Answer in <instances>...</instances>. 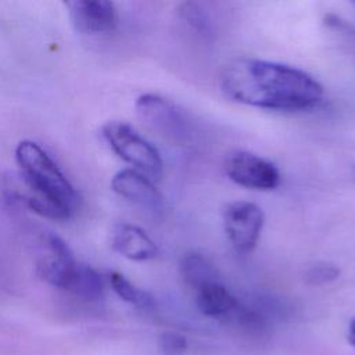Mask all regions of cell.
<instances>
[{
    "label": "cell",
    "mask_w": 355,
    "mask_h": 355,
    "mask_svg": "<svg viewBox=\"0 0 355 355\" xmlns=\"http://www.w3.org/2000/svg\"><path fill=\"white\" fill-rule=\"evenodd\" d=\"M15 161L22 180L69 212L75 211L78 194L53 158L35 141L24 140L15 148Z\"/></svg>",
    "instance_id": "3957f363"
},
{
    "label": "cell",
    "mask_w": 355,
    "mask_h": 355,
    "mask_svg": "<svg viewBox=\"0 0 355 355\" xmlns=\"http://www.w3.org/2000/svg\"><path fill=\"white\" fill-rule=\"evenodd\" d=\"M159 347L165 355H182L187 348V340L179 333L165 331L159 337Z\"/></svg>",
    "instance_id": "e0dca14e"
},
{
    "label": "cell",
    "mask_w": 355,
    "mask_h": 355,
    "mask_svg": "<svg viewBox=\"0 0 355 355\" xmlns=\"http://www.w3.org/2000/svg\"><path fill=\"white\" fill-rule=\"evenodd\" d=\"M340 276V268L331 262H315L305 269L304 279L311 286H322L334 282Z\"/></svg>",
    "instance_id": "9a60e30c"
},
{
    "label": "cell",
    "mask_w": 355,
    "mask_h": 355,
    "mask_svg": "<svg viewBox=\"0 0 355 355\" xmlns=\"http://www.w3.org/2000/svg\"><path fill=\"white\" fill-rule=\"evenodd\" d=\"M196 302L201 313L208 318L234 323L241 302L225 287L222 282L208 284L196 291Z\"/></svg>",
    "instance_id": "7c38bea8"
},
{
    "label": "cell",
    "mask_w": 355,
    "mask_h": 355,
    "mask_svg": "<svg viewBox=\"0 0 355 355\" xmlns=\"http://www.w3.org/2000/svg\"><path fill=\"white\" fill-rule=\"evenodd\" d=\"M180 275L183 282L194 291H198L208 284L220 282L216 268L205 257L197 252L187 254L182 258Z\"/></svg>",
    "instance_id": "4fadbf2b"
},
{
    "label": "cell",
    "mask_w": 355,
    "mask_h": 355,
    "mask_svg": "<svg viewBox=\"0 0 355 355\" xmlns=\"http://www.w3.org/2000/svg\"><path fill=\"white\" fill-rule=\"evenodd\" d=\"M178 12L180 18L193 29L198 32H209L211 22L208 19V15L197 3H182Z\"/></svg>",
    "instance_id": "2e32d148"
},
{
    "label": "cell",
    "mask_w": 355,
    "mask_h": 355,
    "mask_svg": "<svg viewBox=\"0 0 355 355\" xmlns=\"http://www.w3.org/2000/svg\"><path fill=\"white\" fill-rule=\"evenodd\" d=\"M263 222L262 209L250 201H233L223 211L226 236L239 252H250L255 248Z\"/></svg>",
    "instance_id": "8992f818"
},
{
    "label": "cell",
    "mask_w": 355,
    "mask_h": 355,
    "mask_svg": "<svg viewBox=\"0 0 355 355\" xmlns=\"http://www.w3.org/2000/svg\"><path fill=\"white\" fill-rule=\"evenodd\" d=\"M72 26L83 35H103L115 29L118 15L108 0H72L65 3Z\"/></svg>",
    "instance_id": "ba28073f"
},
{
    "label": "cell",
    "mask_w": 355,
    "mask_h": 355,
    "mask_svg": "<svg viewBox=\"0 0 355 355\" xmlns=\"http://www.w3.org/2000/svg\"><path fill=\"white\" fill-rule=\"evenodd\" d=\"M348 343L355 348V319L351 320L349 326H348Z\"/></svg>",
    "instance_id": "ac0fdd59"
},
{
    "label": "cell",
    "mask_w": 355,
    "mask_h": 355,
    "mask_svg": "<svg viewBox=\"0 0 355 355\" xmlns=\"http://www.w3.org/2000/svg\"><path fill=\"white\" fill-rule=\"evenodd\" d=\"M3 187H4L6 196L11 201L24 205L29 211L43 218H49L54 220H65V219H69L72 215V212H69L64 207L58 205L44 194L28 186L22 180L18 172H11L7 178H4Z\"/></svg>",
    "instance_id": "30bf717a"
},
{
    "label": "cell",
    "mask_w": 355,
    "mask_h": 355,
    "mask_svg": "<svg viewBox=\"0 0 355 355\" xmlns=\"http://www.w3.org/2000/svg\"><path fill=\"white\" fill-rule=\"evenodd\" d=\"M101 136L119 158L133 165L140 173L153 179L162 176L164 164L159 153L129 123L108 121L101 128Z\"/></svg>",
    "instance_id": "277c9868"
},
{
    "label": "cell",
    "mask_w": 355,
    "mask_h": 355,
    "mask_svg": "<svg viewBox=\"0 0 355 355\" xmlns=\"http://www.w3.org/2000/svg\"><path fill=\"white\" fill-rule=\"evenodd\" d=\"M137 116L155 133L175 144H186L191 137L187 115L172 101L151 93L141 94L135 103Z\"/></svg>",
    "instance_id": "5b68a950"
},
{
    "label": "cell",
    "mask_w": 355,
    "mask_h": 355,
    "mask_svg": "<svg viewBox=\"0 0 355 355\" xmlns=\"http://www.w3.org/2000/svg\"><path fill=\"white\" fill-rule=\"evenodd\" d=\"M220 87L233 101L268 110H309L323 97V86L308 72L257 58L230 61L222 71Z\"/></svg>",
    "instance_id": "6da1fadb"
},
{
    "label": "cell",
    "mask_w": 355,
    "mask_h": 355,
    "mask_svg": "<svg viewBox=\"0 0 355 355\" xmlns=\"http://www.w3.org/2000/svg\"><path fill=\"white\" fill-rule=\"evenodd\" d=\"M46 244L47 254L36 262V273L43 282L86 301L103 298L104 280L96 269L76 261L68 244L57 234L50 233Z\"/></svg>",
    "instance_id": "7a4b0ae2"
},
{
    "label": "cell",
    "mask_w": 355,
    "mask_h": 355,
    "mask_svg": "<svg viewBox=\"0 0 355 355\" xmlns=\"http://www.w3.org/2000/svg\"><path fill=\"white\" fill-rule=\"evenodd\" d=\"M225 172L232 182L252 190H273L280 183L275 164L248 151H234L225 161Z\"/></svg>",
    "instance_id": "52a82bcc"
},
{
    "label": "cell",
    "mask_w": 355,
    "mask_h": 355,
    "mask_svg": "<svg viewBox=\"0 0 355 355\" xmlns=\"http://www.w3.org/2000/svg\"><path fill=\"white\" fill-rule=\"evenodd\" d=\"M110 284L121 300L136 308L150 311L155 306V301L151 294L136 287L132 282H129L123 275L118 272L110 273Z\"/></svg>",
    "instance_id": "5bb4252c"
},
{
    "label": "cell",
    "mask_w": 355,
    "mask_h": 355,
    "mask_svg": "<svg viewBox=\"0 0 355 355\" xmlns=\"http://www.w3.org/2000/svg\"><path fill=\"white\" fill-rule=\"evenodd\" d=\"M111 245L122 257L132 261H148L158 255V247L140 227L118 223L111 233Z\"/></svg>",
    "instance_id": "8fae6325"
},
{
    "label": "cell",
    "mask_w": 355,
    "mask_h": 355,
    "mask_svg": "<svg viewBox=\"0 0 355 355\" xmlns=\"http://www.w3.org/2000/svg\"><path fill=\"white\" fill-rule=\"evenodd\" d=\"M111 189L122 198L150 211L159 214L164 209V197L153 182L136 169H122L111 179Z\"/></svg>",
    "instance_id": "9c48e42d"
}]
</instances>
